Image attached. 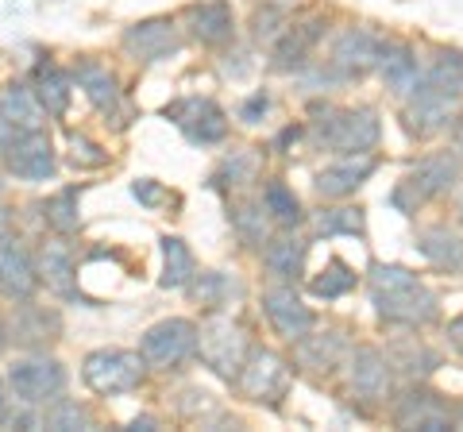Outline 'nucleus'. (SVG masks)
<instances>
[{"label":"nucleus","instance_id":"nucleus-46","mask_svg":"<svg viewBox=\"0 0 463 432\" xmlns=\"http://www.w3.org/2000/svg\"><path fill=\"white\" fill-rule=\"evenodd\" d=\"M8 421V390H5V382H0V425Z\"/></svg>","mask_w":463,"mask_h":432},{"label":"nucleus","instance_id":"nucleus-35","mask_svg":"<svg viewBox=\"0 0 463 432\" xmlns=\"http://www.w3.org/2000/svg\"><path fill=\"white\" fill-rule=\"evenodd\" d=\"M386 359H390V367H398V371H405V374H432V371L440 367L437 352H429L425 343H417V336L398 340L394 348L386 352Z\"/></svg>","mask_w":463,"mask_h":432},{"label":"nucleus","instance_id":"nucleus-1","mask_svg":"<svg viewBox=\"0 0 463 432\" xmlns=\"http://www.w3.org/2000/svg\"><path fill=\"white\" fill-rule=\"evenodd\" d=\"M371 305L374 313L383 316L386 324H398V328H425L437 321L440 313V301L429 286L405 267L394 263H374L371 267Z\"/></svg>","mask_w":463,"mask_h":432},{"label":"nucleus","instance_id":"nucleus-13","mask_svg":"<svg viewBox=\"0 0 463 432\" xmlns=\"http://www.w3.org/2000/svg\"><path fill=\"white\" fill-rule=\"evenodd\" d=\"M263 313H267L274 333H279L282 340H289V343L301 340L317 324L313 309L298 297V290L289 282H279V286H270V290H263Z\"/></svg>","mask_w":463,"mask_h":432},{"label":"nucleus","instance_id":"nucleus-9","mask_svg":"<svg viewBox=\"0 0 463 432\" xmlns=\"http://www.w3.org/2000/svg\"><path fill=\"white\" fill-rule=\"evenodd\" d=\"M166 117L174 120L185 132L190 143H201V147H213V143H221L228 136V117L224 108L216 105L209 97H182L166 105Z\"/></svg>","mask_w":463,"mask_h":432},{"label":"nucleus","instance_id":"nucleus-44","mask_svg":"<svg viewBox=\"0 0 463 432\" xmlns=\"http://www.w3.org/2000/svg\"><path fill=\"white\" fill-rule=\"evenodd\" d=\"M132 193L143 201V205H158V197H163V190H158V185L151 182V178H143V182H136L132 185Z\"/></svg>","mask_w":463,"mask_h":432},{"label":"nucleus","instance_id":"nucleus-34","mask_svg":"<svg viewBox=\"0 0 463 432\" xmlns=\"http://www.w3.org/2000/svg\"><path fill=\"white\" fill-rule=\"evenodd\" d=\"M267 209H263V197L259 201H243V205L232 209V228H236V236L248 243V248H263L267 243Z\"/></svg>","mask_w":463,"mask_h":432},{"label":"nucleus","instance_id":"nucleus-7","mask_svg":"<svg viewBox=\"0 0 463 432\" xmlns=\"http://www.w3.org/2000/svg\"><path fill=\"white\" fill-rule=\"evenodd\" d=\"M8 386L24 406H47L66 390V367L51 355H24L8 367Z\"/></svg>","mask_w":463,"mask_h":432},{"label":"nucleus","instance_id":"nucleus-6","mask_svg":"<svg viewBox=\"0 0 463 432\" xmlns=\"http://www.w3.org/2000/svg\"><path fill=\"white\" fill-rule=\"evenodd\" d=\"M139 355L147 359L151 371H178L197 355V324L185 316H170V321L151 324L139 340Z\"/></svg>","mask_w":463,"mask_h":432},{"label":"nucleus","instance_id":"nucleus-4","mask_svg":"<svg viewBox=\"0 0 463 432\" xmlns=\"http://www.w3.org/2000/svg\"><path fill=\"white\" fill-rule=\"evenodd\" d=\"M459 174H463V163L456 151H432L425 158H417L410 166V174H405V182L394 190V205L402 212H413L421 201L444 197L459 182Z\"/></svg>","mask_w":463,"mask_h":432},{"label":"nucleus","instance_id":"nucleus-38","mask_svg":"<svg viewBox=\"0 0 463 432\" xmlns=\"http://www.w3.org/2000/svg\"><path fill=\"white\" fill-rule=\"evenodd\" d=\"M313 224H317V232H321V236H364L367 232L364 209H352V205L321 209V216H317Z\"/></svg>","mask_w":463,"mask_h":432},{"label":"nucleus","instance_id":"nucleus-33","mask_svg":"<svg viewBox=\"0 0 463 432\" xmlns=\"http://www.w3.org/2000/svg\"><path fill=\"white\" fill-rule=\"evenodd\" d=\"M263 209H267L270 221L282 224V228H298L301 221H306L298 193L289 190L286 182H267V185H263Z\"/></svg>","mask_w":463,"mask_h":432},{"label":"nucleus","instance_id":"nucleus-47","mask_svg":"<svg viewBox=\"0 0 463 432\" xmlns=\"http://www.w3.org/2000/svg\"><path fill=\"white\" fill-rule=\"evenodd\" d=\"M8 228H12V212L0 205V236H8Z\"/></svg>","mask_w":463,"mask_h":432},{"label":"nucleus","instance_id":"nucleus-19","mask_svg":"<svg viewBox=\"0 0 463 432\" xmlns=\"http://www.w3.org/2000/svg\"><path fill=\"white\" fill-rule=\"evenodd\" d=\"M383 74V81L390 85V93L394 97H413L417 89L425 85V70L417 62L413 47H405V42H383V54H379V66H374Z\"/></svg>","mask_w":463,"mask_h":432},{"label":"nucleus","instance_id":"nucleus-14","mask_svg":"<svg viewBox=\"0 0 463 432\" xmlns=\"http://www.w3.org/2000/svg\"><path fill=\"white\" fill-rule=\"evenodd\" d=\"M390 359L379 348H355L347 352V386H352L355 401L379 406L390 398Z\"/></svg>","mask_w":463,"mask_h":432},{"label":"nucleus","instance_id":"nucleus-20","mask_svg":"<svg viewBox=\"0 0 463 432\" xmlns=\"http://www.w3.org/2000/svg\"><path fill=\"white\" fill-rule=\"evenodd\" d=\"M347 340H344V333H309L301 336V340H294V359H298V367L301 371H309V374H332L336 371L344 359H347Z\"/></svg>","mask_w":463,"mask_h":432},{"label":"nucleus","instance_id":"nucleus-3","mask_svg":"<svg viewBox=\"0 0 463 432\" xmlns=\"http://www.w3.org/2000/svg\"><path fill=\"white\" fill-rule=\"evenodd\" d=\"M248 333L240 321H232L224 313H213L209 321H201L197 328V355L216 379H240L243 359H248Z\"/></svg>","mask_w":463,"mask_h":432},{"label":"nucleus","instance_id":"nucleus-16","mask_svg":"<svg viewBox=\"0 0 463 432\" xmlns=\"http://www.w3.org/2000/svg\"><path fill=\"white\" fill-rule=\"evenodd\" d=\"M456 97H448V93H437V89H429V85H421L413 97H410V105H405L402 112V120H405V132H410L413 139H429V136H437L444 132L448 124L456 120Z\"/></svg>","mask_w":463,"mask_h":432},{"label":"nucleus","instance_id":"nucleus-18","mask_svg":"<svg viewBox=\"0 0 463 432\" xmlns=\"http://www.w3.org/2000/svg\"><path fill=\"white\" fill-rule=\"evenodd\" d=\"M185 32L190 39H197L201 47H224L236 35V16H232V5L224 0H205V5H190L182 12Z\"/></svg>","mask_w":463,"mask_h":432},{"label":"nucleus","instance_id":"nucleus-30","mask_svg":"<svg viewBox=\"0 0 463 432\" xmlns=\"http://www.w3.org/2000/svg\"><path fill=\"white\" fill-rule=\"evenodd\" d=\"M190 294H194V301H201V305L224 309L236 297H243V286L236 275H224V270H201V275H194V282H190Z\"/></svg>","mask_w":463,"mask_h":432},{"label":"nucleus","instance_id":"nucleus-11","mask_svg":"<svg viewBox=\"0 0 463 432\" xmlns=\"http://www.w3.org/2000/svg\"><path fill=\"white\" fill-rule=\"evenodd\" d=\"M383 42L386 39L367 32V27H344V32L332 39V59H328V66L336 70L340 78H364L367 70L379 66Z\"/></svg>","mask_w":463,"mask_h":432},{"label":"nucleus","instance_id":"nucleus-25","mask_svg":"<svg viewBox=\"0 0 463 432\" xmlns=\"http://www.w3.org/2000/svg\"><path fill=\"white\" fill-rule=\"evenodd\" d=\"M417 251L444 275H459L463 270V236L444 224H429L417 232Z\"/></svg>","mask_w":463,"mask_h":432},{"label":"nucleus","instance_id":"nucleus-27","mask_svg":"<svg viewBox=\"0 0 463 432\" xmlns=\"http://www.w3.org/2000/svg\"><path fill=\"white\" fill-rule=\"evenodd\" d=\"M306 255H309V243L298 236H279L263 243V267L279 282H298V275L306 270Z\"/></svg>","mask_w":463,"mask_h":432},{"label":"nucleus","instance_id":"nucleus-15","mask_svg":"<svg viewBox=\"0 0 463 432\" xmlns=\"http://www.w3.org/2000/svg\"><path fill=\"white\" fill-rule=\"evenodd\" d=\"M39 290V267L16 236H0V294L12 301H32Z\"/></svg>","mask_w":463,"mask_h":432},{"label":"nucleus","instance_id":"nucleus-45","mask_svg":"<svg viewBox=\"0 0 463 432\" xmlns=\"http://www.w3.org/2000/svg\"><path fill=\"white\" fill-rule=\"evenodd\" d=\"M448 343H452V348L463 355V316H456V321L448 324Z\"/></svg>","mask_w":463,"mask_h":432},{"label":"nucleus","instance_id":"nucleus-8","mask_svg":"<svg viewBox=\"0 0 463 432\" xmlns=\"http://www.w3.org/2000/svg\"><path fill=\"white\" fill-rule=\"evenodd\" d=\"M240 390L251 401H267V406H279L289 390V363L282 355H274L270 348H251L243 359L240 371Z\"/></svg>","mask_w":463,"mask_h":432},{"label":"nucleus","instance_id":"nucleus-37","mask_svg":"<svg viewBox=\"0 0 463 432\" xmlns=\"http://www.w3.org/2000/svg\"><path fill=\"white\" fill-rule=\"evenodd\" d=\"M39 425L43 428H93V413L85 406H78V401H70V398L58 394L54 401H47Z\"/></svg>","mask_w":463,"mask_h":432},{"label":"nucleus","instance_id":"nucleus-5","mask_svg":"<svg viewBox=\"0 0 463 432\" xmlns=\"http://www.w3.org/2000/svg\"><path fill=\"white\" fill-rule=\"evenodd\" d=\"M143 374H147V359L139 352H124V348H100L90 352L81 363V379L93 394H132L139 390Z\"/></svg>","mask_w":463,"mask_h":432},{"label":"nucleus","instance_id":"nucleus-40","mask_svg":"<svg viewBox=\"0 0 463 432\" xmlns=\"http://www.w3.org/2000/svg\"><path fill=\"white\" fill-rule=\"evenodd\" d=\"M255 155L251 151H232L228 158H224V166L216 170V182L221 185H248V182H255Z\"/></svg>","mask_w":463,"mask_h":432},{"label":"nucleus","instance_id":"nucleus-24","mask_svg":"<svg viewBox=\"0 0 463 432\" xmlns=\"http://www.w3.org/2000/svg\"><path fill=\"white\" fill-rule=\"evenodd\" d=\"M35 267H39V282L47 286L51 294L66 297V301H78L81 297L78 275H74V255H70L66 243H43Z\"/></svg>","mask_w":463,"mask_h":432},{"label":"nucleus","instance_id":"nucleus-23","mask_svg":"<svg viewBox=\"0 0 463 432\" xmlns=\"http://www.w3.org/2000/svg\"><path fill=\"white\" fill-rule=\"evenodd\" d=\"M325 39V20H301V23H286V32L274 42V70H298L309 62L313 47Z\"/></svg>","mask_w":463,"mask_h":432},{"label":"nucleus","instance_id":"nucleus-17","mask_svg":"<svg viewBox=\"0 0 463 432\" xmlns=\"http://www.w3.org/2000/svg\"><path fill=\"white\" fill-rule=\"evenodd\" d=\"M39 124H43V105L35 100L32 85L8 81L5 89H0V147L24 132H35Z\"/></svg>","mask_w":463,"mask_h":432},{"label":"nucleus","instance_id":"nucleus-42","mask_svg":"<svg viewBox=\"0 0 463 432\" xmlns=\"http://www.w3.org/2000/svg\"><path fill=\"white\" fill-rule=\"evenodd\" d=\"M70 163L81 166V170H97V166H105L109 163V155L97 147L93 139H85V136H70Z\"/></svg>","mask_w":463,"mask_h":432},{"label":"nucleus","instance_id":"nucleus-10","mask_svg":"<svg viewBox=\"0 0 463 432\" xmlns=\"http://www.w3.org/2000/svg\"><path fill=\"white\" fill-rule=\"evenodd\" d=\"M0 158H5L8 174H16L24 182H43L54 174V147H51V136L43 132V127H35V132H24L16 136L12 143H5L0 147Z\"/></svg>","mask_w":463,"mask_h":432},{"label":"nucleus","instance_id":"nucleus-39","mask_svg":"<svg viewBox=\"0 0 463 432\" xmlns=\"http://www.w3.org/2000/svg\"><path fill=\"white\" fill-rule=\"evenodd\" d=\"M309 290H313L317 297H325V301H336V297H344V294L355 290V270L336 258V263H328V270H321V275L313 278Z\"/></svg>","mask_w":463,"mask_h":432},{"label":"nucleus","instance_id":"nucleus-31","mask_svg":"<svg viewBox=\"0 0 463 432\" xmlns=\"http://www.w3.org/2000/svg\"><path fill=\"white\" fill-rule=\"evenodd\" d=\"M194 275H197V263L190 248H185V239L163 236V278H158V286L163 290H185L194 282Z\"/></svg>","mask_w":463,"mask_h":432},{"label":"nucleus","instance_id":"nucleus-51","mask_svg":"<svg viewBox=\"0 0 463 432\" xmlns=\"http://www.w3.org/2000/svg\"><path fill=\"white\" fill-rule=\"evenodd\" d=\"M5 343H8V333H5V324H0V352H5Z\"/></svg>","mask_w":463,"mask_h":432},{"label":"nucleus","instance_id":"nucleus-36","mask_svg":"<svg viewBox=\"0 0 463 432\" xmlns=\"http://www.w3.org/2000/svg\"><path fill=\"white\" fill-rule=\"evenodd\" d=\"M43 221H47L58 236H74L78 232L81 216H78V190H74V185L43 201Z\"/></svg>","mask_w":463,"mask_h":432},{"label":"nucleus","instance_id":"nucleus-29","mask_svg":"<svg viewBox=\"0 0 463 432\" xmlns=\"http://www.w3.org/2000/svg\"><path fill=\"white\" fill-rule=\"evenodd\" d=\"M70 74L62 66H54V62H39L35 66V78H32V93L35 100L43 105V112L47 117H66V108H70Z\"/></svg>","mask_w":463,"mask_h":432},{"label":"nucleus","instance_id":"nucleus-50","mask_svg":"<svg viewBox=\"0 0 463 432\" xmlns=\"http://www.w3.org/2000/svg\"><path fill=\"white\" fill-rule=\"evenodd\" d=\"M456 216H459V224H463V193H459V201H456Z\"/></svg>","mask_w":463,"mask_h":432},{"label":"nucleus","instance_id":"nucleus-26","mask_svg":"<svg viewBox=\"0 0 463 432\" xmlns=\"http://www.w3.org/2000/svg\"><path fill=\"white\" fill-rule=\"evenodd\" d=\"M74 81L81 85V93L90 97V105L97 112H105V117H116V112H120V85H116V78L109 74V66L81 59L74 66Z\"/></svg>","mask_w":463,"mask_h":432},{"label":"nucleus","instance_id":"nucleus-12","mask_svg":"<svg viewBox=\"0 0 463 432\" xmlns=\"http://www.w3.org/2000/svg\"><path fill=\"white\" fill-rule=\"evenodd\" d=\"M124 51L132 54L136 62H166L182 51V32H178V23L166 16L139 20L124 32Z\"/></svg>","mask_w":463,"mask_h":432},{"label":"nucleus","instance_id":"nucleus-41","mask_svg":"<svg viewBox=\"0 0 463 432\" xmlns=\"http://www.w3.org/2000/svg\"><path fill=\"white\" fill-rule=\"evenodd\" d=\"M286 8L282 5H263V8H255V16H251V27H255V39H279L286 32Z\"/></svg>","mask_w":463,"mask_h":432},{"label":"nucleus","instance_id":"nucleus-49","mask_svg":"<svg viewBox=\"0 0 463 432\" xmlns=\"http://www.w3.org/2000/svg\"><path fill=\"white\" fill-rule=\"evenodd\" d=\"M158 421H155V417H136V421H132V428H155Z\"/></svg>","mask_w":463,"mask_h":432},{"label":"nucleus","instance_id":"nucleus-32","mask_svg":"<svg viewBox=\"0 0 463 432\" xmlns=\"http://www.w3.org/2000/svg\"><path fill=\"white\" fill-rule=\"evenodd\" d=\"M425 85L448 97H463V51H437L425 70Z\"/></svg>","mask_w":463,"mask_h":432},{"label":"nucleus","instance_id":"nucleus-21","mask_svg":"<svg viewBox=\"0 0 463 432\" xmlns=\"http://www.w3.org/2000/svg\"><path fill=\"white\" fill-rule=\"evenodd\" d=\"M371 174H374V158L371 155H344V163L325 166L313 185H317V193H321L325 201H344V197H352Z\"/></svg>","mask_w":463,"mask_h":432},{"label":"nucleus","instance_id":"nucleus-43","mask_svg":"<svg viewBox=\"0 0 463 432\" xmlns=\"http://www.w3.org/2000/svg\"><path fill=\"white\" fill-rule=\"evenodd\" d=\"M270 108V97H263V93H259V97H251L248 100V105H243L240 108V120H248V124H255L259 117H263V112Z\"/></svg>","mask_w":463,"mask_h":432},{"label":"nucleus","instance_id":"nucleus-48","mask_svg":"<svg viewBox=\"0 0 463 432\" xmlns=\"http://www.w3.org/2000/svg\"><path fill=\"white\" fill-rule=\"evenodd\" d=\"M452 139H456V151L463 155V117L456 120V127H452Z\"/></svg>","mask_w":463,"mask_h":432},{"label":"nucleus","instance_id":"nucleus-22","mask_svg":"<svg viewBox=\"0 0 463 432\" xmlns=\"http://www.w3.org/2000/svg\"><path fill=\"white\" fill-rule=\"evenodd\" d=\"M394 421H398V428L444 432V428H452V409H448V401H440V394L413 390V394H405V398L398 401Z\"/></svg>","mask_w":463,"mask_h":432},{"label":"nucleus","instance_id":"nucleus-28","mask_svg":"<svg viewBox=\"0 0 463 432\" xmlns=\"http://www.w3.org/2000/svg\"><path fill=\"white\" fill-rule=\"evenodd\" d=\"M58 333H62L58 313L43 309V305H20L16 309V321H12V340L24 343V348H43V343L58 340Z\"/></svg>","mask_w":463,"mask_h":432},{"label":"nucleus","instance_id":"nucleus-2","mask_svg":"<svg viewBox=\"0 0 463 432\" xmlns=\"http://www.w3.org/2000/svg\"><path fill=\"white\" fill-rule=\"evenodd\" d=\"M313 143L332 155H371L374 143L383 136L379 112L371 105H355V108H317L313 117Z\"/></svg>","mask_w":463,"mask_h":432}]
</instances>
